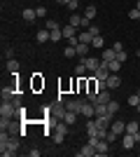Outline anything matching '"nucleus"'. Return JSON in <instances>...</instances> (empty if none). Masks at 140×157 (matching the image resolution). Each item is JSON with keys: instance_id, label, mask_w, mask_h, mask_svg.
Instances as JSON below:
<instances>
[{"instance_id": "f257e3e1", "label": "nucleus", "mask_w": 140, "mask_h": 157, "mask_svg": "<svg viewBox=\"0 0 140 157\" xmlns=\"http://www.w3.org/2000/svg\"><path fill=\"white\" fill-rule=\"evenodd\" d=\"M66 134H68V124L63 120H59V124H56V129H54V134H52V141L54 143H63V141H66Z\"/></svg>"}, {"instance_id": "f03ea898", "label": "nucleus", "mask_w": 140, "mask_h": 157, "mask_svg": "<svg viewBox=\"0 0 140 157\" xmlns=\"http://www.w3.org/2000/svg\"><path fill=\"white\" fill-rule=\"evenodd\" d=\"M14 115H16V105H14L12 101H2V105H0V117L12 120Z\"/></svg>"}, {"instance_id": "7ed1b4c3", "label": "nucleus", "mask_w": 140, "mask_h": 157, "mask_svg": "<svg viewBox=\"0 0 140 157\" xmlns=\"http://www.w3.org/2000/svg\"><path fill=\"white\" fill-rule=\"evenodd\" d=\"M0 96H2V101H14L19 94H16V87H14V85H5V87H2V92H0Z\"/></svg>"}, {"instance_id": "20e7f679", "label": "nucleus", "mask_w": 140, "mask_h": 157, "mask_svg": "<svg viewBox=\"0 0 140 157\" xmlns=\"http://www.w3.org/2000/svg\"><path fill=\"white\" fill-rule=\"evenodd\" d=\"M80 115H84V117H93V115H96V105L91 103V101H87V98H84V103H82V108H80Z\"/></svg>"}, {"instance_id": "39448f33", "label": "nucleus", "mask_w": 140, "mask_h": 157, "mask_svg": "<svg viewBox=\"0 0 140 157\" xmlns=\"http://www.w3.org/2000/svg\"><path fill=\"white\" fill-rule=\"evenodd\" d=\"M80 61H84L87 71H91V73H96L100 68V59H96V56H84V59H80Z\"/></svg>"}, {"instance_id": "423d86ee", "label": "nucleus", "mask_w": 140, "mask_h": 157, "mask_svg": "<svg viewBox=\"0 0 140 157\" xmlns=\"http://www.w3.org/2000/svg\"><path fill=\"white\" fill-rule=\"evenodd\" d=\"M96 124L100 127V129H110V124H112V115L107 113V115H96Z\"/></svg>"}, {"instance_id": "0eeeda50", "label": "nucleus", "mask_w": 140, "mask_h": 157, "mask_svg": "<svg viewBox=\"0 0 140 157\" xmlns=\"http://www.w3.org/2000/svg\"><path fill=\"white\" fill-rule=\"evenodd\" d=\"M105 82H107V89H119V87H121V78H119V73H110V78H107Z\"/></svg>"}, {"instance_id": "6e6552de", "label": "nucleus", "mask_w": 140, "mask_h": 157, "mask_svg": "<svg viewBox=\"0 0 140 157\" xmlns=\"http://www.w3.org/2000/svg\"><path fill=\"white\" fill-rule=\"evenodd\" d=\"M110 92H112V89H103V92H98V94H96V103H110V101H112V94H110ZM96 103H93V105H96Z\"/></svg>"}, {"instance_id": "1a4fd4ad", "label": "nucleus", "mask_w": 140, "mask_h": 157, "mask_svg": "<svg viewBox=\"0 0 140 157\" xmlns=\"http://www.w3.org/2000/svg\"><path fill=\"white\" fill-rule=\"evenodd\" d=\"M107 152H110V141L100 138L98 145H96V155H107Z\"/></svg>"}, {"instance_id": "9d476101", "label": "nucleus", "mask_w": 140, "mask_h": 157, "mask_svg": "<svg viewBox=\"0 0 140 157\" xmlns=\"http://www.w3.org/2000/svg\"><path fill=\"white\" fill-rule=\"evenodd\" d=\"M114 59H117L114 47H112V49H103V54H100V61H103V63H110V61H114Z\"/></svg>"}, {"instance_id": "9b49d317", "label": "nucleus", "mask_w": 140, "mask_h": 157, "mask_svg": "<svg viewBox=\"0 0 140 157\" xmlns=\"http://www.w3.org/2000/svg\"><path fill=\"white\" fill-rule=\"evenodd\" d=\"M110 129L119 136V134H124L126 131V122H121V120H112V124H110Z\"/></svg>"}, {"instance_id": "f8f14e48", "label": "nucleus", "mask_w": 140, "mask_h": 157, "mask_svg": "<svg viewBox=\"0 0 140 157\" xmlns=\"http://www.w3.org/2000/svg\"><path fill=\"white\" fill-rule=\"evenodd\" d=\"M35 40H38L40 45H45V42H49V40H52V35H49V31H47V28H40V31L35 33Z\"/></svg>"}, {"instance_id": "ddd939ff", "label": "nucleus", "mask_w": 140, "mask_h": 157, "mask_svg": "<svg viewBox=\"0 0 140 157\" xmlns=\"http://www.w3.org/2000/svg\"><path fill=\"white\" fill-rule=\"evenodd\" d=\"M121 145H124L126 150H131V148L135 145V138H133V134H126V131H124V138H121Z\"/></svg>"}, {"instance_id": "4468645a", "label": "nucleus", "mask_w": 140, "mask_h": 157, "mask_svg": "<svg viewBox=\"0 0 140 157\" xmlns=\"http://www.w3.org/2000/svg\"><path fill=\"white\" fill-rule=\"evenodd\" d=\"M75 49H77V56H80V59H84V56H89V49H91V45L77 42V47H75Z\"/></svg>"}, {"instance_id": "2eb2a0df", "label": "nucleus", "mask_w": 140, "mask_h": 157, "mask_svg": "<svg viewBox=\"0 0 140 157\" xmlns=\"http://www.w3.org/2000/svg\"><path fill=\"white\" fill-rule=\"evenodd\" d=\"M63 38H66V40L77 38V28H75V26H70V24H68V26H63Z\"/></svg>"}, {"instance_id": "dca6fc26", "label": "nucleus", "mask_w": 140, "mask_h": 157, "mask_svg": "<svg viewBox=\"0 0 140 157\" xmlns=\"http://www.w3.org/2000/svg\"><path fill=\"white\" fill-rule=\"evenodd\" d=\"M87 134H89V136H96V134H98V124H96V120H93V117L87 120Z\"/></svg>"}, {"instance_id": "f3484780", "label": "nucleus", "mask_w": 140, "mask_h": 157, "mask_svg": "<svg viewBox=\"0 0 140 157\" xmlns=\"http://www.w3.org/2000/svg\"><path fill=\"white\" fill-rule=\"evenodd\" d=\"M80 155L82 157H93V155H96V148H93L91 143H87V145H82V148H80Z\"/></svg>"}, {"instance_id": "a211bd4d", "label": "nucleus", "mask_w": 140, "mask_h": 157, "mask_svg": "<svg viewBox=\"0 0 140 157\" xmlns=\"http://www.w3.org/2000/svg\"><path fill=\"white\" fill-rule=\"evenodd\" d=\"M35 19H38L35 10H23V21H26V24H33Z\"/></svg>"}, {"instance_id": "6ab92c4d", "label": "nucleus", "mask_w": 140, "mask_h": 157, "mask_svg": "<svg viewBox=\"0 0 140 157\" xmlns=\"http://www.w3.org/2000/svg\"><path fill=\"white\" fill-rule=\"evenodd\" d=\"M77 38H80V42H84V45H91L93 35H91L89 31H82V33H77Z\"/></svg>"}, {"instance_id": "aec40b11", "label": "nucleus", "mask_w": 140, "mask_h": 157, "mask_svg": "<svg viewBox=\"0 0 140 157\" xmlns=\"http://www.w3.org/2000/svg\"><path fill=\"white\" fill-rule=\"evenodd\" d=\"M75 120H77V113H70V110H66V115H63V122H66L68 127H73V124H75Z\"/></svg>"}, {"instance_id": "412c9836", "label": "nucleus", "mask_w": 140, "mask_h": 157, "mask_svg": "<svg viewBox=\"0 0 140 157\" xmlns=\"http://www.w3.org/2000/svg\"><path fill=\"white\" fill-rule=\"evenodd\" d=\"M49 35H52V42H61V38H63V28H54V31H49Z\"/></svg>"}, {"instance_id": "4be33fe9", "label": "nucleus", "mask_w": 140, "mask_h": 157, "mask_svg": "<svg viewBox=\"0 0 140 157\" xmlns=\"http://www.w3.org/2000/svg\"><path fill=\"white\" fill-rule=\"evenodd\" d=\"M107 71H110V73H119L121 71V61H117V59L110 61V63H107Z\"/></svg>"}, {"instance_id": "5701e85b", "label": "nucleus", "mask_w": 140, "mask_h": 157, "mask_svg": "<svg viewBox=\"0 0 140 157\" xmlns=\"http://www.w3.org/2000/svg\"><path fill=\"white\" fill-rule=\"evenodd\" d=\"M68 24H70V26H75V28H77V26H82V17H80V14H70V21H68Z\"/></svg>"}, {"instance_id": "b1692460", "label": "nucleus", "mask_w": 140, "mask_h": 157, "mask_svg": "<svg viewBox=\"0 0 140 157\" xmlns=\"http://www.w3.org/2000/svg\"><path fill=\"white\" fill-rule=\"evenodd\" d=\"M7 71H9V73H19V61L9 59V61H7Z\"/></svg>"}, {"instance_id": "393cba45", "label": "nucleus", "mask_w": 140, "mask_h": 157, "mask_svg": "<svg viewBox=\"0 0 140 157\" xmlns=\"http://www.w3.org/2000/svg\"><path fill=\"white\" fill-rule=\"evenodd\" d=\"M96 14H98V10H96L93 5H89L87 10H84V17H87V19H96Z\"/></svg>"}, {"instance_id": "a878e982", "label": "nucleus", "mask_w": 140, "mask_h": 157, "mask_svg": "<svg viewBox=\"0 0 140 157\" xmlns=\"http://www.w3.org/2000/svg\"><path fill=\"white\" fill-rule=\"evenodd\" d=\"M107 113H110V115H114V113H119V103H117V101H110V103H107Z\"/></svg>"}, {"instance_id": "bb28decb", "label": "nucleus", "mask_w": 140, "mask_h": 157, "mask_svg": "<svg viewBox=\"0 0 140 157\" xmlns=\"http://www.w3.org/2000/svg\"><path fill=\"white\" fill-rule=\"evenodd\" d=\"M128 105L138 108V105H140V94H131V96H128Z\"/></svg>"}, {"instance_id": "cd10ccee", "label": "nucleus", "mask_w": 140, "mask_h": 157, "mask_svg": "<svg viewBox=\"0 0 140 157\" xmlns=\"http://www.w3.org/2000/svg\"><path fill=\"white\" fill-rule=\"evenodd\" d=\"M84 73H87V66H84V61H80V63H77V68H75V75H77V78H82Z\"/></svg>"}, {"instance_id": "c85d7f7f", "label": "nucleus", "mask_w": 140, "mask_h": 157, "mask_svg": "<svg viewBox=\"0 0 140 157\" xmlns=\"http://www.w3.org/2000/svg\"><path fill=\"white\" fill-rule=\"evenodd\" d=\"M135 131H140L138 122H128V124H126V134H135Z\"/></svg>"}, {"instance_id": "c756f323", "label": "nucleus", "mask_w": 140, "mask_h": 157, "mask_svg": "<svg viewBox=\"0 0 140 157\" xmlns=\"http://www.w3.org/2000/svg\"><path fill=\"white\" fill-rule=\"evenodd\" d=\"M128 19H133V21H140V10H138V7H133V10L128 12Z\"/></svg>"}, {"instance_id": "7c9ffc66", "label": "nucleus", "mask_w": 140, "mask_h": 157, "mask_svg": "<svg viewBox=\"0 0 140 157\" xmlns=\"http://www.w3.org/2000/svg\"><path fill=\"white\" fill-rule=\"evenodd\" d=\"M35 14H38V19H45L47 17V7L42 5V7H35Z\"/></svg>"}, {"instance_id": "2f4dec72", "label": "nucleus", "mask_w": 140, "mask_h": 157, "mask_svg": "<svg viewBox=\"0 0 140 157\" xmlns=\"http://www.w3.org/2000/svg\"><path fill=\"white\" fill-rule=\"evenodd\" d=\"M68 10H70V12H77V7H80V0H70V2H68Z\"/></svg>"}, {"instance_id": "473e14b6", "label": "nucleus", "mask_w": 140, "mask_h": 157, "mask_svg": "<svg viewBox=\"0 0 140 157\" xmlns=\"http://www.w3.org/2000/svg\"><path fill=\"white\" fill-rule=\"evenodd\" d=\"M63 54H66V56H77V49H75L73 45H68V47H66V52H63Z\"/></svg>"}, {"instance_id": "72a5a7b5", "label": "nucleus", "mask_w": 140, "mask_h": 157, "mask_svg": "<svg viewBox=\"0 0 140 157\" xmlns=\"http://www.w3.org/2000/svg\"><path fill=\"white\" fill-rule=\"evenodd\" d=\"M91 47H96V49H98V47H103V38H100V35H96V38L91 40Z\"/></svg>"}, {"instance_id": "f704fd0d", "label": "nucleus", "mask_w": 140, "mask_h": 157, "mask_svg": "<svg viewBox=\"0 0 140 157\" xmlns=\"http://www.w3.org/2000/svg\"><path fill=\"white\" fill-rule=\"evenodd\" d=\"M126 59H128V54L124 52V49H121V52H117V61H121V63H124Z\"/></svg>"}, {"instance_id": "c9c22d12", "label": "nucleus", "mask_w": 140, "mask_h": 157, "mask_svg": "<svg viewBox=\"0 0 140 157\" xmlns=\"http://www.w3.org/2000/svg\"><path fill=\"white\" fill-rule=\"evenodd\" d=\"M87 31H89V33H91L93 38H96V35H100V31H98V26H93V24H91V26H89V28H87Z\"/></svg>"}, {"instance_id": "e433bc0d", "label": "nucleus", "mask_w": 140, "mask_h": 157, "mask_svg": "<svg viewBox=\"0 0 140 157\" xmlns=\"http://www.w3.org/2000/svg\"><path fill=\"white\" fill-rule=\"evenodd\" d=\"M54 28H59V24H56L54 19H49L47 21V31H54Z\"/></svg>"}, {"instance_id": "4c0bfd02", "label": "nucleus", "mask_w": 140, "mask_h": 157, "mask_svg": "<svg viewBox=\"0 0 140 157\" xmlns=\"http://www.w3.org/2000/svg\"><path fill=\"white\" fill-rule=\"evenodd\" d=\"M82 26H84V28H89V26H91V19H87V17H82Z\"/></svg>"}, {"instance_id": "58836bf2", "label": "nucleus", "mask_w": 140, "mask_h": 157, "mask_svg": "<svg viewBox=\"0 0 140 157\" xmlns=\"http://www.w3.org/2000/svg\"><path fill=\"white\" fill-rule=\"evenodd\" d=\"M28 155H31V157H40V150H35V148H33V150H28Z\"/></svg>"}, {"instance_id": "ea45409f", "label": "nucleus", "mask_w": 140, "mask_h": 157, "mask_svg": "<svg viewBox=\"0 0 140 157\" xmlns=\"http://www.w3.org/2000/svg\"><path fill=\"white\" fill-rule=\"evenodd\" d=\"M133 138H135V143H140V131H135V134H133Z\"/></svg>"}, {"instance_id": "a19ab883", "label": "nucleus", "mask_w": 140, "mask_h": 157, "mask_svg": "<svg viewBox=\"0 0 140 157\" xmlns=\"http://www.w3.org/2000/svg\"><path fill=\"white\" fill-rule=\"evenodd\" d=\"M56 2H59V5H68V2H70V0H56Z\"/></svg>"}, {"instance_id": "79ce46f5", "label": "nucleus", "mask_w": 140, "mask_h": 157, "mask_svg": "<svg viewBox=\"0 0 140 157\" xmlns=\"http://www.w3.org/2000/svg\"><path fill=\"white\" fill-rule=\"evenodd\" d=\"M135 7H138V10H140V0H138V2H135Z\"/></svg>"}, {"instance_id": "37998d69", "label": "nucleus", "mask_w": 140, "mask_h": 157, "mask_svg": "<svg viewBox=\"0 0 140 157\" xmlns=\"http://www.w3.org/2000/svg\"><path fill=\"white\" fill-rule=\"evenodd\" d=\"M135 2H138V0H135Z\"/></svg>"}]
</instances>
